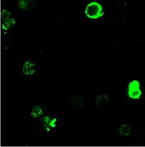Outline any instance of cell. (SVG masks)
I'll return each mask as SVG.
<instances>
[{"label":"cell","instance_id":"5b68a950","mask_svg":"<svg viewBox=\"0 0 145 147\" xmlns=\"http://www.w3.org/2000/svg\"><path fill=\"white\" fill-rule=\"evenodd\" d=\"M85 13L89 18L95 19L99 18L103 14L102 6L95 2L91 3L86 7Z\"/></svg>","mask_w":145,"mask_h":147},{"label":"cell","instance_id":"7a4b0ae2","mask_svg":"<svg viewBox=\"0 0 145 147\" xmlns=\"http://www.w3.org/2000/svg\"><path fill=\"white\" fill-rule=\"evenodd\" d=\"M39 63L35 60L28 59L24 60L21 63L20 74L24 78H33L39 74Z\"/></svg>","mask_w":145,"mask_h":147},{"label":"cell","instance_id":"6da1fadb","mask_svg":"<svg viewBox=\"0 0 145 147\" xmlns=\"http://www.w3.org/2000/svg\"><path fill=\"white\" fill-rule=\"evenodd\" d=\"M35 123L34 126L40 134H49L59 129V119L47 114L36 119Z\"/></svg>","mask_w":145,"mask_h":147},{"label":"cell","instance_id":"52a82bcc","mask_svg":"<svg viewBox=\"0 0 145 147\" xmlns=\"http://www.w3.org/2000/svg\"><path fill=\"white\" fill-rule=\"evenodd\" d=\"M18 5L22 11H30L36 7L34 0H18Z\"/></svg>","mask_w":145,"mask_h":147},{"label":"cell","instance_id":"30bf717a","mask_svg":"<svg viewBox=\"0 0 145 147\" xmlns=\"http://www.w3.org/2000/svg\"><path fill=\"white\" fill-rule=\"evenodd\" d=\"M131 132L130 126L127 124L121 125L119 129V133L122 136H128L131 134Z\"/></svg>","mask_w":145,"mask_h":147},{"label":"cell","instance_id":"277c9868","mask_svg":"<svg viewBox=\"0 0 145 147\" xmlns=\"http://www.w3.org/2000/svg\"><path fill=\"white\" fill-rule=\"evenodd\" d=\"M1 22L3 31L7 33L16 25V18L11 11L3 9L1 12Z\"/></svg>","mask_w":145,"mask_h":147},{"label":"cell","instance_id":"ba28073f","mask_svg":"<svg viewBox=\"0 0 145 147\" xmlns=\"http://www.w3.org/2000/svg\"><path fill=\"white\" fill-rule=\"evenodd\" d=\"M71 102V107L76 108L83 107L85 104L84 97L81 94H75L73 95Z\"/></svg>","mask_w":145,"mask_h":147},{"label":"cell","instance_id":"9c48e42d","mask_svg":"<svg viewBox=\"0 0 145 147\" xmlns=\"http://www.w3.org/2000/svg\"><path fill=\"white\" fill-rule=\"evenodd\" d=\"M95 103L98 107H105L109 105V99L105 94L98 95L95 98Z\"/></svg>","mask_w":145,"mask_h":147},{"label":"cell","instance_id":"8992f818","mask_svg":"<svg viewBox=\"0 0 145 147\" xmlns=\"http://www.w3.org/2000/svg\"><path fill=\"white\" fill-rule=\"evenodd\" d=\"M128 94L132 99H139L142 95V92L140 89V85L138 81L133 80L130 83L128 89Z\"/></svg>","mask_w":145,"mask_h":147},{"label":"cell","instance_id":"3957f363","mask_svg":"<svg viewBox=\"0 0 145 147\" xmlns=\"http://www.w3.org/2000/svg\"><path fill=\"white\" fill-rule=\"evenodd\" d=\"M48 106L44 102L34 103L28 107L27 115L30 117L36 119L47 114Z\"/></svg>","mask_w":145,"mask_h":147}]
</instances>
